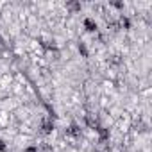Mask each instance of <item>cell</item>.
<instances>
[{
	"instance_id": "obj_1",
	"label": "cell",
	"mask_w": 152,
	"mask_h": 152,
	"mask_svg": "<svg viewBox=\"0 0 152 152\" xmlns=\"http://www.w3.org/2000/svg\"><path fill=\"white\" fill-rule=\"evenodd\" d=\"M83 25H84V29H86L88 32H91V34H97V31H99L97 22H95V20H91V18H86V20L83 22Z\"/></svg>"
},
{
	"instance_id": "obj_2",
	"label": "cell",
	"mask_w": 152,
	"mask_h": 152,
	"mask_svg": "<svg viewBox=\"0 0 152 152\" xmlns=\"http://www.w3.org/2000/svg\"><path fill=\"white\" fill-rule=\"evenodd\" d=\"M0 152H7V143L4 140H0Z\"/></svg>"
}]
</instances>
